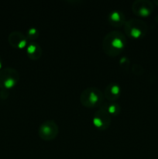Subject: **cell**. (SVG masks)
Instances as JSON below:
<instances>
[{"instance_id":"6da1fadb","label":"cell","mask_w":158,"mask_h":159,"mask_svg":"<svg viewBox=\"0 0 158 159\" xmlns=\"http://www.w3.org/2000/svg\"><path fill=\"white\" fill-rule=\"evenodd\" d=\"M18 82V73L12 68H5L0 71V86L11 89Z\"/></svg>"},{"instance_id":"7a4b0ae2","label":"cell","mask_w":158,"mask_h":159,"mask_svg":"<svg viewBox=\"0 0 158 159\" xmlns=\"http://www.w3.org/2000/svg\"><path fill=\"white\" fill-rule=\"evenodd\" d=\"M57 133V127L55 123L48 121L40 126V135L45 140H50L55 138Z\"/></svg>"},{"instance_id":"3957f363","label":"cell","mask_w":158,"mask_h":159,"mask_svg":"<svg viewBox=\"0 0 158 159\" xmlns=\"http://www.w3.org/2000/svg\"><path fill=\"white\" fill-rule=\"evenodd\" d=\"M88 91H85L86 93L85 94V105L89 106V107H94V106L97 105L99 103L101 100H102V94L99 93V90H96L94 92V89H88Z\"/></svg>"},{"instance_id":"277c9868","label":"cell","mask_w":158,"mask_h":159,"mask_svg":"<svg viewBox=\"0 0 158 159\" xmlns=\"http://www.w3.org/2000/svg\"><path fill=\"white\" fill-rule=\"evenodd\" d=\"M139 3H140L141 5L137 6L136 13L143 17H146L150 16L153 9L152 3L148 1H141L139 2Z\"/></svg>"},{"instance_id":"5b68a950","label":"cell","mask_w":158,"mask_h":159,"mask_svg":"<svg viewBox=\"0 0 158 159\" xmlns=\"http://www.w3.org/2000/svg\"><path fill=\"white\" fill-rule=\"evenodd\" d=\"M110 45L115 50L120 51L124 48L125 46V41H124L123 37L119 36V34H116V36L115 37H111L110 38Z\"/></svg>"},{"instance_id":"8992f818","label":"cell","mask_w":158,"mask_h":159,"mask_svg":"<svg viewBox=\"0 0 158 159\" xmlns=\"http://www.w3.org/2000/svg\"><path fill=\"white\" fill-rule=\"evenodd\" d=\"M146 31V27L145 28H140L137 27V26H133L132 29L130 30L129 34L131 37H134V38H139L141 36L143 35V33Z\"/></svg>"},{"instance_id":"52a82bcc","label":"cell","mask_w":158,"mask_h":159,"mask_svg":"<svg viewBox=\"0 0 158 159\" xmlns=\"http://www.w3.org/2000/svg\"><path fill=\"white\" fill-rule=\"evenodd\" d=\"M37 51H38V52H40V48H39L37 44L33 43H31L30 45H29V47H28L27 48V53L28 54H29V56H30L31 57V56L34 55L35 54H37Z\"/></svg>"},{"instance_id":"ba28073f","label":"cell","mask_w":158,"mask_h":159,"mask_svg":"<svg viewBox=\"0 0 158 159\" xmlns=\"http://www.w3.org/2000/svg\"><path fill=\"white\" fill-rule=\"evenodd\" d=\"M109 18L112 22L118 23V22L120 21L121 19H122V15H121L119 12H117V11H115V12H112L110 14Z\"/></svg>"},{"instance_id":"9c48e42d","label":"cell","mask_w":158,"mask_h":159,"mask_svg":"<svg viewBox=\"0 0 158 159\" xmlns=\"http://www.w3.org/2000/svg\"><path fill=\"white\" fill-rule=\"evenodd\" d=\"M109 93H111L112 95L113 96H118L120 93V87L118 85H112L111 86L109 87Z\"/></svg>"},{"instance_id":"30bf717a","label":"cell","mask_w":158,"mask_h":159,"mask_svg":"<svg viewBox=\"0 0 158 159\" xmlns=\"http://www.w3.org/2000/svg\"><path fill=\"white\" fill-rule=\"evenodd\" d=\"M116 105H111L109 107H108V113H116Z\"/></svg>"},{"instance_id":"8fae6325","label":"cell","mask_w":158,"mask_h":159,"mask_svg":"<svg viewBox=\"0 0 158 159\" xmlns=\"http://www.w3.org/2000/svg\"><path fill=\"white\" fill-rule=\"evenodd\" d=\"M37 30L35 28H31V29H29V31H28V34H29V36H34L37 34Z\"/></svg>"},{"instance_id":"7c38bea8","label":"cell","mask_w":158,"mask_h":159,"mask_svg":"<svg viewBox=\"0 0 158 159\" xmlns=\"http://www.w3.org/2000/svg\"><path fill=\"white\" fill-rule=\"evenodd\" d=\"M2 68V61H1V58H0V69H1Z\"/></svg>"},{"instance_id":"4fadbf2b","label":"cell","mask_w":158,"mask_h":159,"mask_svg":"<svg viewBox=\"0 0 158 159\" xmlns=\"http://www.w3.org/2000/svg\"><path fill=\"white\" fill-rule=\"evenodd\" d=\"M158 20V16L156 17V20Z\"/></svg>"}]
</instances>
